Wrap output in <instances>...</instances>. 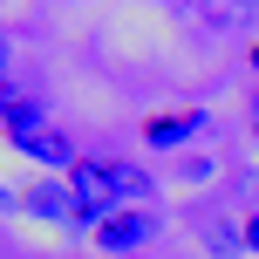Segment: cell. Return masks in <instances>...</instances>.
I'll return each instance as SVG.
<instances>
[{
  "label": "cell",
  "instance_id": "5",
  "mask_svg": "<svg viewBox=\"0 0 259 259\" xmlns=\"http://www.w3.org/2000/svg\"><path fill=\"white\" fill-rule=\"evenodd\" d=\"M21 205L27 211H34V219H68V225H82V205H75V191H68V184H48V178H41V184H27V191H21Z\"/></svg>",
  "mask_w": 259,
  "mask_h": 259
},
{
  "label": "cell",
  "instance_id": "9",
  "mask_svg": "<svg viewBox=\"0 0 259 259\" xmlns=\"http://www.w3.org/2000/svg\"><path fill=\"white\" fill-rule=\"evenodd\" d=\"M246 252H259V219H246Z\"/></svg>",
  "mask_w": 259,
  "mask_h": 259
},
{
  "label": "cell",
  "instance_id": "10",
  "mask_svg": "<svg viewBox=\"0 0 259 259\" xmlns=\"http://www.w3.org/2000/svg\"><path fill=\"white\" fill-rule=\"evenodd\" d=\"M0 75H7V41H0Z\"/></svg>",
  "mask_w": 259,
  "mask_h": 259
},
{
  "label": "cell",
  "instance_id": "4",
  "mask_svg": "<svg viewBox=\"0 0 259 259\" xmlns=\"http://www.w3.org/2000/svg\"><path fill=\"white\" fill-rule=\"evenodd\" d=\"M198 130H205V109H164V116L143 123V143H150V150H178V143H191Z\"/></svg>",
  "mask_w": 259,
  "mask_h": 259
},
{
  "label": "cell",
  "instance_id": "12",
  "mask_svg": "<svg viewBox=\"0 0 259 259\" xmlns=\"http://www.w3.org/2000/svg\"><path fill=\"white\" fill-rule=\"evenodd\" d=\"M252 75H259V48H252Z\"/></svg>",
  "mask_w": 259,
  "mask_h": 259
},
{
  "label": "cell",
  "instance_id": "11",
  "mask_svg": "<svg viewBox=\"0 0 259 259\" xmlns=\"http://www.w3.org/2000/svg\"><path fill=\"white\" fill-rule=\"evenodd\" d=\"M252 137H259V103H252Z\"/></svg>",
  "mask_w": 259,
  "mask_h": 259
},
{
  "label": "cell",
  "instance_id": "2",
  "mask_svg": "<svg viewBox=\"0 0 259 259\" xmlns=\"http://www.w3.org/2000/svg\"><path fill=\"white\" fill-rule=\"evenodd\" d=\"M150 239H157V219L143 205H116L103 225H96V246L103 252H137V246H150Z\"/></svg>",
  "mask_w": 259,
  "mask_h": 259
},
{
  "label": "cell",
  "instance_id": "8",
  "mask_svg": "<svg viewBox=\"0 0 259 259\" xmlns=\"http://www.w3.org/2000/svg\"><path fill=\"white\" fill-rule=\"evenodd\" d=\"M198 239H205V252H211V259H232V252H246V232H239L232 219H211V225H198Z\"/></svg>",
  "mask_w": 259,
  "mask_h": 259
},
{
  "label": "cell",
  "instance_id": "6",
  "mask_svg": "<svg viewBox=\"0 0 259 259\" xmlns=\"http://www.w3.org/2000/svg\"><path fill=\"white\" fill-rule=\"evenodd\" d=\"M0 130H7V137H27V130H48V109H41L34 96H7V89H0Z\"/></svg>",
  "mask_w": 259,
  "mask_h": 259
},
{
  "label": "cell",
  "instance_id": "7",
  "mask_svg": "<svg viewBox=\"0 0 259 259\" xmlns=\"http://www.w3.org/2000/svg\"><path fill=\"white\" fill-rule=\"evenodd\" d=\"M109 184H116V198H130V205H143L150 198V170H137V164H123V157H109Z\"/></svg>",
  "mask_w": 259,
  "mask_h": 259
},
{
  "label": "cell",
  "instance_id": "3",
  "mask_svg": "<svg viewBox=\"0 0 259 259\" xmlns=\"http://www.w3.org/2000/svg\"><path fill=\"white\" fill-rule=\"evenodd\" d=\"M7 143H14L21 157H34L41 170H75V164H82V157H75V143H68L62 130H27V137H7Z\"/></svg>",
  "mask_w": 259,
  "mask_h": 259
},
{
  "label": "cell",
  "instance_id": "1",
  "mask_svg": "<svg viewBox=\"0 0 259 259\" xmlns=\"http://www.w3.org/2000/svg\"><path fill=\"white\" fill-rule=\"evenodd\" d=\"M68 191H75V205H82V225H103L109 211H116V184H109V170L96 164V157H82L75 170H68Z\"/></svg>",
  "mask_w": 259,
  "mask_h": 259
}]
</instances>
